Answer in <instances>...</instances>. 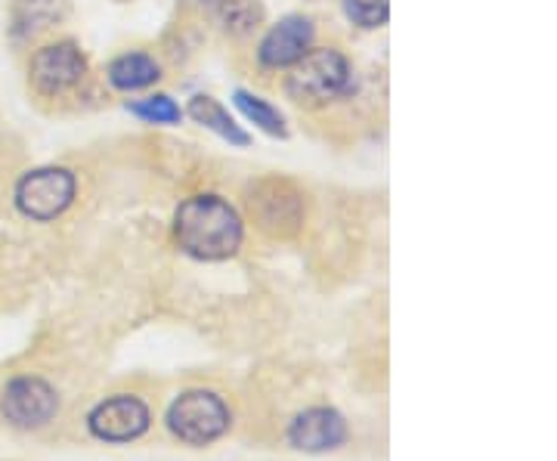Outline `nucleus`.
Listing matches in <instances>:
<instances>
[{
  "label": "nucleus",
  "instance_id": "obj_1",
  "mask_svg": "<svg viewBox=\"0 0 557 461\" xmlns=\"http://www.w3.org/2000/svg\"><path fill=\"white\" fill-rule=\"evenodd\" d=\"M174 239L196 261H226L242 248L239 211L220 196H193L177 208Z\"/></svg>",
  "mask_w": 557,
  "mask_h": 461
},
{
  "label": "nucleus",
  "instance_id": "obj_2",
  "mask_svg": "<svg viewBox=\"0 0 557 461\" xmlns=\"http://www.w3.org/2000/svg\"><path fill=\"white\" fill-rule=\"evenodd\" d=\"M354 68L350 60L335 47H310L285 78V94L300 105H329L350 94Z\"/></svg>",
  "mask_w": 557,
  "mask_h": 461
},
{
  "label": "nucleus",
  "instance_id": "obj_3",
  "mask_svg": "<svg viewBox=\"0 0 557 461\" xmlns=\"http://www.w3.org/2000/svg\"><path fill=\"white\" fill-rule=\"evenodd\" d=\"M75 192H78V180L69 167H35L28 174H22L20 183H16V208H20L25 217L32 221L47 223L57 221L60 214H65L75 201Z\"/></svg>",
  "mask_w": 557,
  "mask_h": 461
},
{
  "label": "nucleus",
  "instance_id": "obj_4",
  "mask_svg": "<svg viewBox=\"0 0 557 461\" xmlns=\"http://www.w3.org/2000/svg\"><path fill=\"white\" fill-rule=\"evenodd\" d=\"M168 424L183 443L205 446V443H214L226 434L230 409L211 390H189L174 400L171 412H168Z\"/></svg>",
  "mask_w": 557,
  "mask_h": 461
},
{
  "label": "nucleus",
  "instance_id": "obj_5",
  "mask_svg": "<svg viewBox=\"0 0 557 461\" xmlns=\"http://www.w3.org/2000/svg\"><path fill=\"white\" fill-rule=\"evenodd\" d=\"M87 78V57L75 40H57L40 47L28 65V80L40 97H62Z\"/></svg>",
  "mask_w": 557,
  "mask_h": 461
},
{
  "label": "nucleus",
  "instance_id": "obj_6",
  "mask_svg": "<svg viewBox=\"0 0 557 461\" xmlns=\"http://www.w3.org/2000/svg\"><path fill=\"white\" fill-rule=\"evenodd\" d=\"M57 409H60L57 390L40 378H16L3 390V415L22 431L44 427L57 415Z\"/></svg>",
  "mask_w": 557,
  "mask_h": 461
},
{
  "label": "nucleus",
  "instance_id": "obj_7",
  "mask_svg": "<svg viewBox=\"0 0 557 461\" xmlns=\"http://www.w3.org/2000/svg\"><path fill=\"white\" fill-rule=\"evenodd\" d=\"M248 208L273 236H288L300 226V196L285 180H263L251 189Z\"/></svg>",
  "mask_w": 557,
  "mask_h": 461
},
{
  "label": "nucleus",
  "instance_id": "obj_8",
  "mask_svg": "<svg viewBox=\"0 0 557 461\" xmlns=\"http://www.w3.org/2000/svg\"><path fill=\"white\" fill-rule=\"evenodd\" d=\"M317 28L307 16H285L263 35L258 47V60L263 68H292L295 62L313 47Z\"/></svg>",
  "mask_w": 557,
  "mask_h": 461
},
{
  "label": "nucleus",
  "instance_id": "obj_9",
  "mask_svg": "<svg viewBox=\"0 0 557 461\" xmlns=\"http://www.w3.org/2000/svg\"><path fill=\"white\" fill-rule=\"evenodd\" d=\"M149 427V409L137 397H115L90 412V434L109 443L137 440Z\"/></svg>",
  "mask_w": 557,
  "mask_h": 461
},
{
  "label": "nucleus",
  "instance_id": "obj_10",
  "mask_svg": "<svg viewBox=\"0 0 557 461\" xmlns=\"http://www.w3.org/2000/svg\"><path fill=\"white\" fill-rule=\"evenodd\" d=\"M347 437V424L335 409H307L288 427V440L300 452H329Z\"/></svg>",
  "mask_w": 557,
  "mask_h": 461
},
{
  "label": "nucleus",
  "instance_id": "obj_11",
  "mask_svg": "<svg viewBox=\"0 0 557 461\" xmlns=\"http://www.w3.org/2000/svg\"><path fill=\"white\" fill-rule=\"evenodd\" d=\"M186 115L201 124L205 130H211V134H218L220 140H226L230 146H239L245 149L251 137L242 130V124L233 115H230V109L218 102L214 97H208V94H199V97H193L189 105H186Z\"/></svg>",
  "mask_w": 557,
  "mask_h": 461
},
{
  "label": "nucleus",
  "instance_id": "obj_12",
  "mask_svg": "<svg viewBox=\"0 0 557 461\" xmlns=\"http://www.w3.org/2000/svg\"><path fill=\"white\" fill-rule=\"evenodd\" d=\"M106 75H109V84L121 94H137L161 78V65L149 53H121L119 60L109 62Z\"/></svg>",
  "mask_w": 557,
  "mask_h": 461
},
{
  "label": "nucleus",
  "instance_id": "obj_13",
  "mask_svg": "<svg viewBox=\"0 0 557 461\" xmlns=\"http://www.w3.org/2000/svg\"><path fill=\"white\" fill-rule=\"evenodd\" d=\"M69 3L65 0H16L13 3V32L20 38H32L47 32L50 25L65 16Z\"/></svg>",
  "mask_w": 557,
  "mask_h": 461
},
{
  "label": "nucleus",
  "instance_id": "obj_14",
  "mask_svg": "<svg viewBox=\"0 0 557 461\" xmlns=\"http://www.w3.org/2000/svg\"><path fill=\"white\" fill-rule=\"evenodd\" d=\"M233 102H236V109H239L242 115L251 121L258 130L270 134V137H278V140L288 137L285 115L278 112L273 102H267L263 97H258V94H248V90H236V94H233Z\"/></svg>",
  "mask_w": 557,
  "mask_h": 461
},
{
  "label": "nucleus",
  "instance_id": "obj_15",
  "mask_svg": "<svg viewBox=\"0 0 557 461\" xmlns=\"http://www.w3.org/2000/svg\"><path fill=\"white\" fill-rule=\"evenodd\" d=\"M220 25L230 32V35H251L263 22V10H260L258 0H220L218 3Z\"/></svg>",
  "mask_w": 557,
  "mask_h": 461
},
{
  "label": "nucleus",
  "instance_id": "obj_16",
  "mask_svg": "<svg viewBox=\"0 0 557 461\" xmlns=\"http://www.w3.org/2000/svg\"><path fill=\"white\" fill-rule=\"evenodd\" d=\"M127 112L137 115L139 121H146V124H164V127L183 121V109H180L171 97H164V94H156V97H146V100L137 102H127Z\"/></svg>",
  "mask_w": 557,
  "mask_h": 461
},
{
  "label": "nucleus",
  "instance_id": "obj_17",
  "mask_svg": "<svg viewBox=\"0 0 557 461\" xmlns=\"http://www.w3.org/2000/svg\"><path fill=\"white\" fill-rule=\"evenodd\" d=\"M344 13L359 28H381L391 20V0H344Z\"/></svg>",
  "mask_w": 557,
  "mask_h": 461
},
{
  "label": "nucleus",
  "instance_id": "obj_18",
  "mask_svg": "<svg viewBox=\"0 0 557 461\" xmlns=\"http://www.w3.org/2000/svg\"><path fill=\"white\" fill-rule=\"evenodd\" d=\"M189 3H211V0H189Z\"/></svg>",
  "mask_w": 557,
  "mask_h": 461
}]
</instances>
